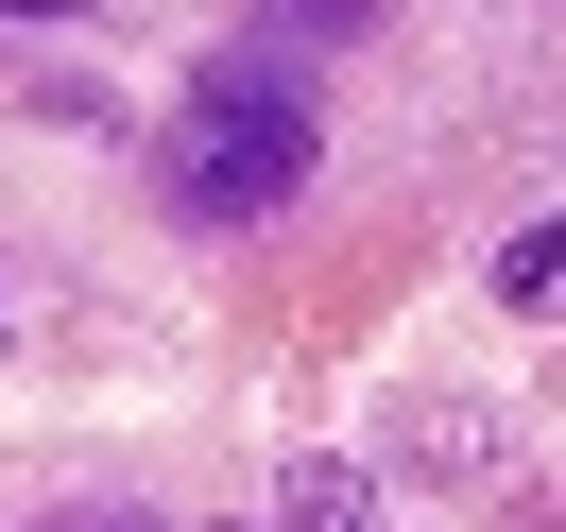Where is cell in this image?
Returning <instances> with one entry per match:
<instances>
[{
	"instance_id": "obj_1",
	"label": "cell",
	"mask_w": 566,
	"mask_h": 532,
	"mask_svg": "<svg viewBox=\"0 0 566 532\" xmlns=\"http://www.w3.org/2000/svg\"><path fill=\"white\" fill-rule=\"evenodd\" d=\"M155 189H172V223H207V241H241V223H275L292 189H310V86L275 70V35L189 86V121L155 138Z\"/></svg>"
},
{
	"instance_id": "obj_2",
	"label": "cell",
	"mask_w": 566,
	"mask_h": 532,
	"mask_svg": "<svg viewBox=\"0 0 566 532\" xmlns=\"http://www.w3.org/2000/svg\"><path fill=\"white\" fill-rule=\"evenodd\" d=\"M275 532H378V463L292 447V463H275Z\"/></svg>"
},
{
	"instance_id": "obj_3",
	"label": "cell",
	"mask_w": 566,
	"mask_h": 532,
	"mask_svg": "<svg viewBox=\"0 0 566 532\" xmlns=\"http://www.w3.org/2000/svg\"><path fill=\"white\" fill-rule=\"evenodd\" d=\"M395 447H412L429 481H497V463H515V429H497V395H429V429H395Z\"/></svg>"
},
{
	"instance_id": "obj_4",
	"label": "cell",
	"mask_w": 566,
	"mask_h": 532,
	"mask_svg": "<svg viewBox=\"0 0 566 532\" xmlns=\"http://www.w3.org/2000/svg\"><path fill=\"white\" fill-rule=\"evenodd\" d=\"M497 310H532V326L566 310V223H515V241H497Z\"/></svg>"
},
{
	"instance_id": "obj_5",
	"label": "cell",
	"mask_w": 566,
	"mask_h": 532,
	"mask_svg": "<svg viewBox=\"0 0 566 532\" xmlns=\"http://www.w3.org/2000/svg\"><path fill=\"white\" fill-rule=\"evenodd\" d=\"M292 35H310V52H344V35H378V0H292Z\"/></svg>"
},
{
	"instance_id": "obj_6",
	"label": "cell",
	"mask_w": 566,
	"mask_h": 532,
	"mask_svg": "<svg viewBox=\"0 0 566 532\" xmlns=\"http://www.w3.org/2000/svg\"><path fill=\"white\" fill-rule=\"evenodd\" d=\"M0 18H18V35H52V18H86V0H0Z\"/></svg>"
},
{
	"instance_id": "obj_7",
	"label": "cell",
	"mask_w": 566,
	"mask_h": 532,
	"mask_svg": "<svg viewBox=\"0 0 566 532\" xmlns=\"http://www.w3.org/2000/svg\"><path fill=\"white\" fill-rule=\"evenodd\" d=\"M52 532H172V515H52Z\"/></svg>"
}]
</instances>
